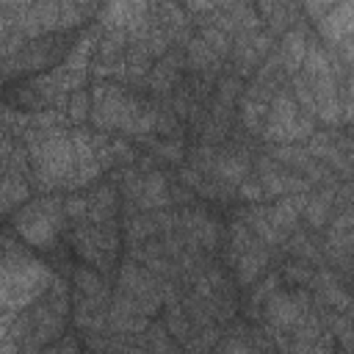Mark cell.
<instances>
[{
    "label": "cell",
    "mask_w": 354,
    "mask_h": 354,
    "mask_svg": "<svg viewBox=\"0 0 354 354\" xmlns=\"http://www.w3.org/2000/svg\"><path fill=\"white\" fill-rule=\"evenodd\" d=\"M53 274L44 263L33 260L22 249L14 246L11 238H6V260H3V307L8 313L28 310L39 299L47 296L53 288Z\"/></svg>",
    "instance_id": "obj_1"
},
{
    "label": "cell",
    "mask_w": 354,
    "mask_h": 354,
    "mask_svg": "<svg viewBox=\"0 0 354 354\" xmlns=\"http://www.w3.org/2000/svg\"><path fill=\"white\" fill-rule=\"evenodd\" d=\"M64 202L55 196H44L36 199L25 207H19L14 213V230L22 241H28L30 246L39 249H53L61 232V218H64Z\"/></svg>",
    "instance_id": "obj_2"
},
{
    "label": "cell",
    "mask_w": 354,
    "mask_h": 354,
    "mask_svg": "<svg viewBox=\"0 0 354 354\" xmlns=\"http://www.w3.org/2000/svg\"><path fill=\"white\" fill-rule=\"evenodd\" d=\"M315 133V119L301 113V108L296 105V100L288 91H277L268 102V119L263 127V138L279 144H299V141H310Z\"/></svg>",
    "instance_id": "obj_3"
},
{
    "label": "cell",
    "mask_w": 354,
    "mask_h": 354,
    "mask_svg": "<svg viewBox=\"0 0 354 354\" xmlns=\"http://www.w3.org/2000/svg\"><path fill=\"white\" fill-rule=\"evenodd\" d=\"M64 50H66V44H64V39H61L58 33L33 39V41H28L11 61H3V66H6V77L17 75V72H30V69L50 66ZM66 53H69V50H66Z\"/></svg>",
    "instance_id": "obj_4"
},
{
    "label": "cell",
    "mask_w": 354,
    "mask_h": 354,
    "mask_svg": "<svg viewBox=\"0 0 354 354\" xmlns=\"http://www.w3.org/2000/svg\"><path fill=\"white\" fill-rule=\"evenodd\" d=\"M307 310H310V296H307V290H296V293L277 290V293L263 304V315H266V321L271 324V329H282V332H290Z\"/></svg>",
    "instance_id": "obj_5"
},
{
    "label": "cell",
    "mask_w": 354,
    "mask_h": 354,
    "mask_svg": "<svg viewBox=\"0 0 354 354\" xmlns=\"http://www.w3.org/2000/svg\"><path fill=\"white\" fill-rule=\"evenodd\" d=\"M318 33L326 47H337L354 36V3H335L332 11L318 22Z\"/></svg>",
    "instance_id": "obj_6"
},
{
    "label": "cell",
    "mask_w": 354,
    "mask_h": 354,
    "mask_svg": "<svg viewBox=\"0 0 354 354\" xmlns=\"http://www.w3.org/2000/svg\"><path fill=\"white\" fill-rule=\"evenodd\" d=\"M307 202H310V194H293V196H282L279 202H274V205L268 207V221H271V227H274L282 238H288V232H293V227H296V221H299V213H304Z\"/></svg>",
    "instance_id": "obj_7"
},
{
    "label": "cell",
    "mask_w": 354,
    "mask_h": 354,
    "mask_svg": "<svg viewBox=\"0 0 354 354\" xmlns=\"http://www.w3.org/2000/svg\"><path fill=\"white\" fill-rule=\"evenodd\" d=\"M307 33L301 28H290L288 33H282V41H279V58H282V69L293 77L299 75V69L304 66V55H307Z\"/></svg>",
    "instance_id": "obj_8"
},
{
    "label": "cell",
    "mask_w": 354,
    "mask_h": 354,
    "mask_svg": "<svg viewBox=\"0 0 354 354\" xmlns=\"http://www.w3.org/2000/svg\"><path fill=\"white\" fill-rule=\"evenodd\" d=\"M169 183L163 171H147L141 180V196L136 202V207L141 210H163L169 205Z\"/></svg>",
    "instance_id": "obj_9"
},
{
    "label": "cell",
    "mask_w": 354,
    "mask_h": 354,
    "mask_svg": "<svg viewBox=\"0 0 354 354\" xmlns=\"http://www.w3.org/2000/svg\"><path fill=\"white\" fill-rule=\"evenodd\" d=\"M210 171L224 185H235V183L241 185L249 171V158H246V152H221Z\"/></svg>",
    "instance_id": "obj_10"
},
{
    "label": "cell",
    "mask_w": 354,
    "mask_h": 354,
    "mask_svg": "<svg viewBox=\"0 0 354 354\" xmlns=\"http://www.w3.org/2000/svg\"><path fill=\"white\" fill-rule=\"evenodd\" d=\"M266 263H268V252H266L263 243H257V246H252L249 252H243V254L235 260V279H238V285L254 282V279L260 277V271L266 268Z\"/></svg>",
    "instance_id": "obj_11"
},
{
    "label": "cell",
    "mask_w": 354,
    "mask_h": 354,
    "mask_svg": "<svg viewBox=\"0 0 354 354\" xmlns=\"http://www.w3.org/2000/svg\"><path fill=\"white\" fill-rule=\"evenodd\" d=\"M335 185H326V188H321L315 196H310V202H307V207H304V218H307V224L313 227V230H321L326 221H329V216H332V207H335Z\"/></svg>",
    "instance_id": "obj_12"
},
{
    "label": "cell",
    "mask_w": 354,
    "mask_h": 354,
    "mask_svg": "<svg viewBox=\"0 0 354 354\" xmlns=\"http://www.w3.org/2000/svg\"><path fill=\"white\" fill-rule=\"evenodd\" d=\"M75 293H80V296H86V299H91L97 304L111 307L108 304V288H105L102 277L97 271H91V268H77L75 271Z\"/></svg>",
    "instance_id": "obj_13"
},
{
    "label": "cell",
    "mask_w": 354,
    "mask_h": 354,
    "mask_svg": "<svg viewBox=\"0 0 354 354\" xmlns=\"http://www.w3.org/2000/svg\"><path fill=\"white\" fill-rule=\"evenodd\" d=\"M185 58H188V66H194V69H202L205 75H213L216 69H218V64H221V58L207 47V41L202 39V36H194L191 41H188V50H185Z\"/></svg>",
    "instance_id": "obj_14"
},
{
    "label": "cell",
    "mask_w": 354,
    "mask_h": 354,
    "mask_svg": "<svg viewBox=\"0 0 354 354\" xmlns=\"http://www.w3.org/2000/svg\"><path fill=\"white\" fill-rule=\"evenodd\" d=\"M243 218L249 221V230H254V235H257L260 243L279 246V243L285 241V238L271 227V221H268V210H266V207H249V210L243 213Z\"/></svg>",
    "instance_id": "obj_15"
},
{
    "label": "cell",
    "mask_w": 354,
    "mask_h": 354,
    "mask_svg": "<svg viewBox=\"0 0 354 354\" xmlns=\"http://www.w3.org/2000/svg\"><path fill=\"white\" fill-rule=\"evenodd\" d=\"M293 11H296V6H290V3H257V14L263 22L271 25V33L274 30L288 33V22H293Z\"/></svg>",
    "instance_id": "obj_16"
},
{
    "label": "cell",
    "mask_w": 354,
    "mask_h": 354,
    "mask_svg": "<svg viewBox=\"0 0 354 354\" xmlns=\"http://www.w3.org/2000/svg\"><path fill=\"white\" fill-rule=\"evenodd\" d=\"M241 119H243L246 130H252L254 136H263V127H266V119H268V102L252 100V97L243 94V100H241Z\"/></svg>",
    "instance_id": "obj_17"
},
{
    "label": "cell",
    "mask_w": 354,
    "mask_h": 354,
    "mask_svg": "<svg viewBox=\"0 0 354 354\" xmlns=\"http://www.w3.org/2000/svg\"><path fill=\"white\" fill-rule=\"evenodd\" d=\"M293 80V94H296V100H299V108H301V113H307V116H318V105H315V94H313V83L307 80V75L304 72H299V75H293L290 77Z\"/></svg>",
    "instance_id": "obj_18"
},
{
    "label": "cell",
    "mask_w": 354,
    "mask_h": 354,
    "mask_svg": "<svg viewBox=\"0 0 354 354\" xmlns=\"http://www.w3.org/2000/svg\"><path fill=\"white\" fill-rule=\"evenodd\" d=\"M199 36L207 41V47H210V50H213L218 58H227V55L232 53V41H235V39H232L230 33H224L221 28H216L213 22H210V25H202Z\"/></svg>",
    "instance_id": "obj_19"
},
{
    "label": "cell",
    "mask_w": 354,
    "mask_h": 354,
    "mask_svg": "<svg viewBox=\"0 0 354 354\" xmlns=\"http://www.w3.org/2000/svg\"><path fill=\"white\" fill-rule=\"evenodd\" d=\"M66 116L75 122V124H83L88 116H91V94L86 88H77L69 94V102H66Z\"/></svg>",
    "instance_id": "obj_20"
},
{
    "label": "cell",
    "mask_w": 354,
    "mask_h": 354,
    "mask_svg": "<svg viewBox=\"0 0 354 354\" xmlns=\"http://www.w3.org/2000/svg\"><path fill=\"white\" fill-rule=\"evenodd\" d=\"M64 213L66 218H72L75 224L77 221H86L88 218V196H80V194H72L64 199Z\"/></svg>",
    "instance_id": "obj_21"
},
{
    "label": "cell",
    "mask_w": 354,
    "mask_h": 354,
    "mask_svg": "<svg viewBox=\"0 0 354 354\" xmlns=\"http://www.w3.org/2000/svg\"><path fill=\"white\" fill-rule=\"evenodd\" d=\"M39 354H80V346H77V340L72 335H66V337L50 343L47 348H41Z\"/></svg>",
    "instance_id": "obj_22"
},
{
    "label": "cell",
    "mask_w": 354,
    "mask_h": 354,
    "mask_svg": "<svg viewBox=\"0 0 354 354\" xmlns=\"http://www.w3.org/2000/svg\"><path fill=\"white\" fill-rule=\"evenodd\" d=\"M238 194H241V199H249V202H257V199L266 196L260 180H243V183L238 185Z\"/></svg>",
    "instance_id": "obj_23"
},
{
    "label": "cell",
    "mask_w": 354,
    "mask_h": 354,
    "mask_svg": "<svg viewBox=\"0 0 354 354\" xmlns=\"http://www.w3.org/2000/svg\"><path fill=\"white\" fill-rule=\"evenodd\" d=\"M285 277L293 279V282H299V285H310V282H313V271H310V266H304V263L285 266Z\"/></svg>",
    "instance_id": "obj_24"
},
{
    "label": "cell",
    "mask_w": 354,
    "mask_h": 354,
    "mask_svg": "<svg viewBox=\"0 0 354 354\" xmlns=\"http://www.w3.org/2000/svg\"><path fill=\"white\" fill-rule=\"evenodd\" d=\"M152 149H155L163 160H169V163H177V160L183 158V147H180L177 141H166V144H160V141H158Z\"/></svg>",
    "instance_id": "obj_25"
},
{
    "label": "cell",
    "mask_w": 354,
    "mask_h": 354,
    "mask_svg": "<svg viewBox=\"0 0 354 354\" xmlns=\"http://www.w3.org/2000/svg\"><path fill=\"white\" fill-rule=\"evenodd\" d=\"M221 354H254V348H252L243 337H227Z\"/></svg>",
    "instance_id": "obj_26"
},
{
    "label": "cell",
    "mask_w": 354,
    "mask_h": 354,
    "mask_svg": "<svg viewBox=\"0 0 354 354\" xmlns=\"http://www.w3.org/2000/svg\"><path fill=\"white\" fill-rule=\"evenodd\" d=\"M180 180L188 185V188H202L205 185V180H202V171L199 169H194V166H185V169H180Z\"/></svg>",
    "instance_id": "obj_27"
},
{
    "label": "cell",
    "mask_w": 354,
    "mask_h": 354,
    "mask_svg": "<svg viewBox=\"0 0 354 354\" xmlns=\"http://www.w3.org/2000/svg\"><path fill=\"white\" fill-rule=\"evenodd\" d=\"M348 77H354V66H351V75H348Z\"/></svg>",
    "instance_id": "obj_28"
}]
</instances>
